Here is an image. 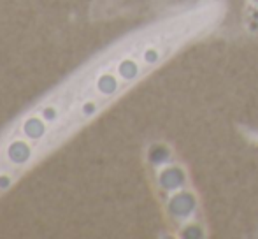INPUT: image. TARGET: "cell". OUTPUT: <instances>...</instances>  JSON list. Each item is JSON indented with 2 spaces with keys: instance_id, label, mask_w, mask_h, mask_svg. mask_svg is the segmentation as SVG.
<instances>
[]
</instances>
